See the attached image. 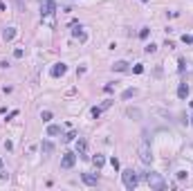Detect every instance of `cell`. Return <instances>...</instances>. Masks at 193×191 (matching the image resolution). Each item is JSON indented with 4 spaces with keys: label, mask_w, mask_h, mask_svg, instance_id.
Here are the masks:
<instances>
[{
    "label": "cell",
    "mask_w": 193,
    "mask_h": 191,
    "mask_svg": "<svg viewBox=\"0 0 193 191\" xmlns=\"http://www.w3.org/2000/svg\"><path fill=\"white\" fill-rule=\"evenodd\" d=\"M121 180H123V187H126L128 191H132L135 187L139 184V175L135 173L132 169H123V171H121Z\"/></svg>",
    "instance_id": "1"
},
{
    "label": "cell",
    "mask_w": 193,
    "mask_h": 191,
    "mask_svg": "<svg viewBox=\"0 0 193 191\" xmlns=\"http://www.w3.org/2000/svg\"><path fill=\"white\" fill-rule=\"evenodd\" d=\"M146 182L150 189H157V191H164L166 189V182H164V178L159 173H155V171H150V173H146Z\"/></svg>",
    "instance_id": "2"
},
{
    "label": "cell",
    "mask_w": 193,
    "mask_h": 191,
    "mask_svg": "<svg viewBox=\"0 0 193 191\" xmlns=\"http://www.w3.org/2000/svg\"><path fill=\"white\" fill-rule=\"evenodd\" d=\"M137 155H139V160L144 162V164H150V162H153V151H150V144L146 139L137 146Z\"/></svg>",
    "instance_id": "3"
},
{
    "label": "cell",
    "mask_w": 193,
    "mask_h": 191,
    "mask_svg": "<svg viewBox=\"0 0 193 191\" xmlns=\"http://www.w3.org/2000/svg\"><path fill=\"white\" fill-rule=\"evenodd\" d=\"M74 164H76V153H63L61 166H63V169H72Z\"/></svg>",
    "instance_id": "4"
},
{
    "label": "cell",
    "mask_w": 193,
    "mask_h": 191,
    "mask_svg": "<svg viewBox=\"0 0 193 191\" xmlns=\"http://www.w3.org/2000/svg\"><path fill=\"white\" fill-rule=\"evenodd\" d=\"M72 36H74V38H79L81 43H85V41H88V34L83 32V27H81L79 23H72Z\"/></svg>",
    "instance_id": "5"
},
{
    "label": "cell",
    "mask_w": 193,
    "mask_h": 191,
    "mask_svg": "<svg viewBox=\"0 0 193 191\" xmlns=\"http://www.w3.org/2000/svg\"><path fill=\"white\" fill-rule=\"evenodd\" d=\"M54 9V0H41V16H52Z\"/></svg>",
    "instance_id": "6"
},
{
    "label": "cell",
    "mask_w": 193,
    "mask_h": 191,
    "mask_svg": "<svg viewBox=\"0 0 193 191\" xmlns=\"http://www.w3.org/2000/svg\"><path fill=\"white\" fill-rule=\"evenodd\" d=\"M65 72H67V65H65L63 61H61V63H54V65H52V70H50V74L54 76V79H59V76H63Z\"/></svg>",
    "instance_id": "7"
},
{
    "label": "cell",
    "mask_w": 193,
    "mask_h": 191,
    "mask_svg": "<svg viewBox=\"0 0 193 191\" xmlns=\"http://www.w3.org/2000/svg\"><path fill=\"white\" fill-rule=\"evenodd\" d=\"M76 155L83 157V160H88V144H85V139L76 142Z\"/></svg>",
    "instance_id": "8"
},
{
    "label": "cell",
    "mask_w": 193,
    "mask_h": 191,
    "mask_svg": "<svg viewBox=\"0 0 193 191\" xmlns=\"http://www.w3.org/2000/svg\"><path fill=\"white\" fill-rule=\"evenodd\" d=\"M16 34H18V30H16V27H5V32H2V41H5V43L14 41V38H16Z\"/></svg>",
    "instance_id": "9"
},
{
    "label": "cell",
    "mask_w": 193,
    "mask_h": 191,
    "mask_svg": "<svg viewBox=\"0 0 193 191\" xmlns=\"http://www.w3.org/2000/svg\"><path fill=\"white\" fill-rule=\"evenodd\" d=\"M81 180H83L88 187H96V182H99V178H96L94 173H81Z\"/></svg>",
    "instance_id": "10"
},
{
    "label": "cell",
    "mask_w": 193,
    "mask_h": 191,
    "mask_svg": "<svg viewBox=\"0 0 193 191\" xmlns=\"http://www.w3.org/2000/svg\"><path fill=\"white\" fill-rule=\"evenodd\" d=\"M92 164H94V169H96V171H99V169L105 164V155H101V153H96V155L92 157Z\"/></svg>",
    "instance_id": "11"
},
{
    "label": "cell",
    "mask_w": 193,
    "mask_h": 191,
    "mask_svg": "<svg viewBox=\"0 0 193 191\" xmlns=\"http://www.w3.org/2000/svg\"><path fill=\"white\" fill-rule=\"evenodd\" d=\"M177 97H180V99H186V97H189V85H186V83H180V85H177Z\"/></svg>",
    "instance_id": "12"
},
{
    "label": "cell",
    "mask_w": 193,
    "mask_h": 191,
    "mask_svg": "<svg viewBox=\"0 0 193 191\" xmlns=\"http://www.w3.org/2000/svg\"><path fill=\"white\" fill-rule=\"evenodd\" d=\"M41 151L45 153V155H52V153H54V144H52V142H43V144H41Z\"/></svg>",
    "instance_id": "13"
},
{
    "label": "cell",
    "mask_w": 193,
    "mask_h": 191,
    "mask_svg": "<svg viewBox=\"0 0 193 191\" xmlns=\"http://www.w3.org/2000/svg\"><path fill=\"white\" fill-rule=\"evenodd\" d=\"M47 135H50V137L61 135V126H56V124H50V126H47Z\"/></svg>",
    "instance_id": "14"
},
{
    "label": "cell",
    "mask_w": 193,
    "mask_h": 191,
    "mask_svg": "<svg viewBox=\"0 0 193 191\" xmlns=\"http://www.w3.org/2000/svg\"><path fill=\"white\" fill-rule=\"evenodd\" d=\"M112 70H114V72H126V70H128V63H126V61H117V63L112 65Z\"/></svg>",
    "instance_id": "15"
},
{
    "label": "cell",
    "mask_w": 193,
    "mask_h": 191,
    "mask_svg": "<svg viewBox=\"0 0 193 191\" xmlns=\"http://www.w3.org/2000/svg\"><path fill=\"white\" fill-rule=\"evenodd\" d=\"M128 117H132V119H141V110H139V108H128Z\"/></svg>",
    "instance_id": "16"
},
{
    "label": "cell",
    "mask_w": 193,
    "mask_h": 191,
    "mask_svg": "<svg viewBox=\"0 0 193 191\" xmlns=\"http://www.w3.org/2000/svg\"><path fill=\"white\" fill-rule=\"evenodd\" d=\"M135 94H137V90H135V88H128V90H123L121 99H130V97H135Z\"/></svg>",
    "instance_id": "17"
},
{
    "label": "cell",
    "mask_w": 193,
    "mask_h": 191,
    "mask_svg": "<svg viewBox=\"0 0 193 191\" xmlns=\"http://www.w3.org/2000/svg\"><path fill=\"white\" fill-rule=\"evenodd\" d=\"M101 112H103V110H101L99 106H94V108L90 110V115H92V117H94V119H99V117H101Z\"/></svg>",
    "instance_id": "18"
},
{
    "label": "cell",
    "mask_w": 193,
    "mask_h": 191,
    "mask_svg": "<svg viewBox=\"0 0 193 191\" xmlns=\"http://www.w3.org/2000/svg\"><path fill=\"white\" fill-rule=\"evenodd\" d=\"M144 50H146V54H153V52H157V45H155V43H148Z\"/></svg>",
    "instance_id": "19"
},
{
    "label": "cell",
    "mask_w": 193,
    "mask_h": 191,
    "mask_svg": "<svg viewBox=\"0 0 193 191\" xmlns=\"http://www.w3.org/2000/svg\"><path fill=\"white\" fill-rule=\"evenodd\" d=\"M14 56H16V59H23V56H25V50H23V47H16V50H14Z\"/></svg>",
    "instance_id": "20"
},
{
    "label": "cell",
    "mask_w": 193,
    "mask_h": 191,
    "mask_svg": "<svg viewBox=\"0 0 193 191\" xmlns=\"http://www.w3.org/2000/svg\"><path fill=\"white\" fill-rule=\"evenodd\" d=\"M41 119H43V121H50V119H52V112H50V110H43V112H41Z\"/></svg>",
    "instance_id": "21"
},
{
    "label": "cell",
    "mask_w": 193,
    "mask_h": 191,
    "mask_svg": "<svg viewBox=\"0 0 193 191\" xmlns=\"http://www.w3.org/2000/svg\"><path fill=\"white\" fill-rule=\"evenodd\" d=\"M148 34H150L148 27H141V30H139V38H148Z\"/></svg>",
    "instance_id": "22"
},
{
    "label": "cell",
    "mask_w": 193,
    "mask_h": 191,
    "mask_svg": "<svg viewBox=\"0 0 193 191\" xmlns=\"http://www.w3.org/2000/svg\"><path fill=\"white\" fill-rule=\"evenodd\" d=\"M110 106H112V99H105V101L101 103V106H99V108H101V110H108Z\"/></svg>",
    "instance_id": "23"
},
{
    "label": "cell",
    "mask_w": 193,
    "mask_h": 191,
    "mask_svg": "<svg viewBox=\"0 0 193 191\" xmlns=\"http://www.w3.org/2000/svg\"><path fill=\"white\" fill-rule=\"evenodd\" d=\"M184 68H186V61H184V59H180V61H177V70H180V72H184Z\"/></svg>",
    "instance_id": "24"
},
{
    "label": "cell",
    "mask_w": 193,
    "mask_h": 191,
    "mask_svg": "<svg viewBox=\"0 0 193 191\" xmlns=\"http://www.w3.org/2000/svg\"><path fill=\"white\" fill-rule=\"evenodd\" d=\"M132 72H135V74H141V72H144V65H141V63H137V65L132 68Z\"/></svg>",
    "instance_id": "25"
},
{
    "label": "cell",
    "mask_w": 193,
    "mask_h": 191,
    "mask_svg": "<svg viewBox=\"0 0 193 191\" xmlns=\"http://www.w3.org/2000/svg\"><path fill=\"white\" fill-rule=\"evenodd\" d=\"M74 137H76V133H74V130H70V133H67V135H65L63 139H65V142H72Z\"/></svg>",
    "instance_id": "26"
},
{
    "label": "cell",
    "mask_w": 193,
    "mask_h": 191,
    "mask_svg": "<svg viewBox=\"0 0 193 191\" xmlns=\"http://www.w3.org/2000/svg\"><path fill=\"white\" fill-rule=\"evenodd\" d=\"M0 178H2V180L7 178V171H5V164H2V160H0Z\"/></svg>",
    "instance_id": "27"
},
{
    "label": "cell",
    "mask_w": 193,
    "mask_h": 191,
    "mask_svg": "<svg viewBox=\"0 0 193 191\" xmlns=\"http://www.w3.org/2000/svg\"><path fill=\"white\" fill-rule=\"evenodd\" d=\"M110 164H112V169H114V171H117V169H119V160H117V157H112V160H110Z\"/></svg>",
    "instance_id": "28"
},
{
    "label": "cell",
    "mask_w": 193,
    "mask_h": 191,
    "mask_svg": "<svg viewBox=\"0 0 193 191\" xmlns=\"http://www.w3.org/2000/svg\"><path fill=\"white\" fill-rule=\"evenodd\" d=\"M103 90H105V92H112V90H114V85H112V83H105V85H103Z\"/></svg>",
    "instance_id": "29"
},
{
    "label": "cell",
    "mask_w": 193,
    "mask_h": 191,
    "mask_svg": "<svg viewBox=\"0 0 193 191\" xmlns=\"http://www.w3.org/2000/svg\"><path fill=\"white\" fill-rule=\"evenodd\" d=\"M182 41H184V43H193V36H189V34H184V36H182Z\"/></svg>",
    "instance_id": "30"
},
{
    "label": "cell",
    "mask_w": 193,
    "mask_h": 191,
    "mask_svg": "<svg viewBox=\"0 0 193 191\" xmlns=\"http://www.w3.org/2000/svg\"><path fill=\"white\" fill-rule=\"evenodd\" d=\"M186 178V171H177V180H184Z\"/></svg>",
    "instance_id": "31"
},
{
    "label": "cell",
    "mask_w": 193,
    "mask_h": 191,
    "mask_svg": "<svg viewBox=\"0 0 193 191\" xmlns=\"http://www.w3.org/2000/svg\"><path fill=\"white\" fill-rule=\"evenodd\" d=\"M16 115H18V110H11V112H9V115H7V121H9V119H14V117H16Z\"/></svg>",
    "instance_id": "32"
},
{
    "label": "cell",
    "mask_w": 193,
    "mask_h": 191,
    "mask_svg": "<svg viewBox=\"0 0 193 191\" xmlns=\"http://www.w3.org/2000/svg\"><path fill=\"white\" fill-rule=\"evenodd\" d=\"M5 9H7V7H5V2L0 0V11H5Z\"/></svg>",
    "instance_id": "33"
},
{
    "label": "cell",
    "mask_w": 193,
    "mask_h": 191,
    "mask_svg": "<svg viewBox=\"0 0 193 191\" xmlns=\"http://www.w3.org/2000/svg\"><path fill=\"white\" fill-rule=\"evenodd\" d=\"M191 126H193V117H191Z\"/></svg>",
    "instance_id": "34"
},
{
    "label": "cell",
    "mask_w": 193,
    "mask_h": 191,
    "mask_svg": "<svg viewBox=\"0 0 193 191\" xmlns=\"http://www.w3.org/2000/svg\"><path fill=\"white\" fill-rule=\"evenodd\" d=\"M141 2H148V0H141Z\"/></svg>",
    "instance_id": "35"
}]
</instances>
